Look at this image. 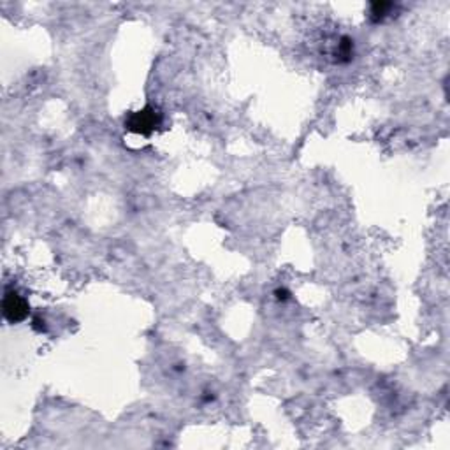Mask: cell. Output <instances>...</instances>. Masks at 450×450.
<instances>
[{
    "label": "cell",
    "mask_w": 450,
    "mask_h": 450,
    "mask_svg": "<svg viewBox=\"0 0 450 450\" xmlns=\"http://www.w3.org/2000/svg\"><path fill=\"white\" fill-rule=\"evenodd\" d=\"M162 122V116L155 107H144V109L136 111L129 116V120L125 122V127L130 130V132L143 134V136H148V134L154 132Z\"/></svg>",
    "instance_id": "6da1fadb"
},
{
    "label": "cell",
    "mask_w": 450,
    "mask_h": 450,
    "mask_svg": "<svg viewBox=\"0 0 450 450\" xmlns=\"http://www.w3.org/2000/svg\"><path fill=\"white\" fill-rule=\"evenodd\" d=\"M2 308H4V317L13 324L23 320L29 315V304L18 292H6Z\"/></svg>",
    "instance_id": "7a4b0ae2"
},
{
    "label": "cell",
    "mask_w": 450,
    "mask_h": 450,
    "mask_svg": "<svg viewBox=\"0 0 450 450\" xmlns=\"http://www.w3.org/2000/svg\"><path fill=\"white\" fill-rule=\"evenodd\" d=\"M393 8L394 4H390V2H375V4H371L369 16L373 18V22H382V20L389 15V11Z\"/></svg>",
    "instance_id": "3957f363"
}]
</instances>
